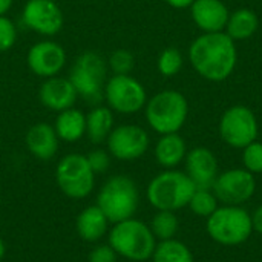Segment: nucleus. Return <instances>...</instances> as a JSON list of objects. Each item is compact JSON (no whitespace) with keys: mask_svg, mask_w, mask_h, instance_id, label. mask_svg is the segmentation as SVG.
<instances>
[{"mask_svg":"<svg viewBox=\"0 0 262 262\" xmlns=\"http://www.w3.org/2000/svg\"><path fill=\"white\" fill-rule=\"evenodd\" d=\"M189 60L195 72L204 80L213 83L224 81L236 68V41L224 31L201 34L190 43Z\"/></svg>","mask_w":262,"mask_h":262,"instance_id":"1","label":"nucleus"},{"mask_svg":"<svg viewBox=\"0 0 262 262\" xmlns=\"http://www.w3.org/2000/svg\"><path fill=\"white\" fill-rule=\"evenodd\" d=\"M144 115L147 124L157 134H177L187 121L189 101L181 92L166 89L147 100Z\"/></svg>","mask_w":262,"mask_h":262,"instance_id":"2","label":"nucleus"},{"mask_svg":"<svg viewBox=\"0 0 262 262\" xmlns=\"http://www.w3.org/2000/svg\"><path fill=\"white\" fill-rule=\"evenodd\" d=\"M196 186L186 172L164 169L147 186V201L157 210L177 212L189 206Z\"/></svg>","mask_w":262,"mask_h":262,"instance_id":"3","label":"nucleus"},{"mask_svg":"<svg viewBox=\"0 0 262 262\" xmlns=\"http://www.w3.org/2000/svg\"><path fill=\"white\" fill-rule=\"evenodd\" d=\"M206 230L210 239L224 247L247 243L253 233L252 215L243 206H220L207 220Z\"/></svg>","mask_w":262,"mask_h":262,"instance_id":"4","label":"nucleus"},{"mask_svg":"<svg viewBox=\"0 0 262 262\" xmlns=\"http://www.w3.org/2000/svg\"><path fill=\"white\" fill-rule=\"evenodd\" d=\"M157 239L150 227L135 218L115 223L109 232V246L118 256L129 261L141 262L152 258Z\"/></svg>","mask_w":262,"mask_h":262,"instance_id":"5","label":"nucleus"},{"mask_svg":"<svg viewBox=\"0 0 262 262\" xmlns=\"http://www.w3.org/2000/svg\"><path fill=\"white\" fill-rule=\"evenodd\" d=\"M140 203L135 181L126 175L111 177L97 196V206L103 210L109 223L115 224L134 218Z\"/></svg>","mask_w":262,"mask_h":262,"instance_id":"6","label":"nucleus"},{"mask_svg":"<svg viewBox=\"0 0 262 262\" xmlns=\"http://www.w3.org/2000/svg\"><path fill=\"white\" fill-rule=\"evenodd\" d=\"M107 75V61L94 51L80 54L71 68L69 80L74 84L77 95L88 103H98L103 98V91Z\"/></svg>","mask_w":262,"mask_h":262,"instance_id":"7","label":"nucleus"},{"mask_svg":"<svg viewBox=\"0 0 262 262\" xmlns=\"http://www.w3.org/2000/svg\"><path fill=\"white\" fill-rule=\"evenodd\" d=\"M55 181L66 196L81 200L94 190L95 173L91 169L86 155L68 154L57 164Z\"/></svg>","mask_w":262,"mask_h":262,"instance_id":"8","label":"nucleus"},{"mask_svg":"<svg viewBox=\"0 0 262 262\" xmlns=\"http://www.w3.org/2000/svg\"><path fill=\"white\" fill-rule=\"evenodd\" d=\"M218 129L221 140L233 149H244L256 141L259 134L256 115L244 104H235L226 109L220 118Z\"/></svg>","mask_w":262,"mask_h":262,"instance_id":"9","label":"nucleus"},{"mask_svg":"<svg viewBox=\"0 0 262 262\" xmlns=\"http://www.w3.org/2000/svg\"><path fill=\"white\" fill-rule=\"evenodd\" d=\"M103 98L107 107L123 115H132L144 109L147 103V94L144 86L129 75H112L106 80Z\"/></svg>","mask_w":262,"mask_h":262,"instance_id":"10","label":"nucleus"},{"mask_svg":"<svg viewBox=\"0 0 262 262\" xmlns=\"http://www.w3.org/2000/svg\"><path fill=\"white\" fill-rule=\"evenodd\" d=\"M213 193L224 206H243L250 201L256 192L255 175L243 169H229L218 173L213 186Z\"/></svg>","mask_w":262,"mask_h":262,"instance_id":"11","label":"nucleus"},{"mask_svg":"<svg viewBox=\"0 0 262 262\" xmlns=\"http://www.w3.org/2000/svg\"><path fill=\"white\" fill-rule=\"evenodd\" d=\"M106 143L111 157L121 161H134L147 152L150 138L141 126L121 124L112 129Z\"/></svg>","mask_w":262,"mask_h":262,"instance_id":"12","label":"nucleus"},{"mask_svg":"<svg viewBox=\"0 0 262 262\" xmlns=\"http://www.w3.org/2000/svg\"><path fill=\"white\" fill-rule=\"evenodd\" d=\"M23 23L41 35H55L63 28V12L54 0H28L21 12Z\"/></svg>","mask_w":262,"mask_h":262,"instance_id":"13","label":"nucleus"},{"mask_svg":"<svg viewBox=\"0 0 262 262\" xmlns=\"http://www.w3.org/2000/svg\"><path fill=\"white\" fill-rule=\"evenodd\" d=\"M64 64H66V51L57 41L41 40L29 48L28 68L37 77L41 78L55 77L60 74Z\"/></svg>","mask_w":262,"mask_h":262,"instance_id":"14","label":"nucleus"},{"mask_svg":"<svg viewBox=\"0 0 262 262\" xmlns=\"http://www.w3.org/2000/svg\"><path fill=\"white\" fill-rule=\"evenodd\" d=\"M184 172L198 189H212L220 173L216 155L204 146L187 150L184 158Z\"/></svg>","mask_w":262,"mask_h":262,"instance_id":"15","label":"nucleus"},{"mask_svg":"<svg viewBox=\"0 0 262 262\" xmlns=\"http://www.w3.org/2000/svg\"><path fill=\"white\" fill-rule=\"evenodd\" d=\"M190 15L203 34L223 32L226 29L230 11L223 0H195L190 6Z\"/></svg>","mask_w":262,"mask_h":262,"instance_id":"16","label":"nucleus"},{"mask_svg":"<svg viewBox=\"0 0 262 262\" xmlns=\"http://www.w3.org/2000/svg\"><path fill=\"white\" fill-rule=\"evenodd\" d=\"M38 97L45 107L55 112H61L69 107H74L78 98L77 91L71 83V80L58 75L46 78L43 81L38 91Z\"/></svg>","mask_w":262,"mask_h":262,"instance_id":"17","label":"nucleus"},{"mask_svg":"<svg viewBox=\"0 0 262 262\" xmlns=\"http://www.w3.org/2000/svg\"><path fill=\"white\" fill-rule=\"evenodd\" d=\"M58 137L54 126L48 123H37L26 132L25 143L28 150L38 160H51L58 150Z\"/></svg>","mask_w":262,"mask_h":262,"instance_id":"18","label":"nucleus"},{"mask_svg":"<svg viewBox=\"0 0 262 262\" xmlns=\"http://www.w3.org/2000/svg\"><path fill=\"white\" fill-rule=\"evenodd\" d=\"M154 155L163 169H177L187 155L186 140L180 135V132L161 135L155 144Z\"/></svg>","mask_w":262,"mask_h":262,"instance_id":"19","label":"nucleus"},{"mask_svg":"<svg viewBox=\"0 0 262 262\" xmlns=\"http://www.w3.org/2000/svg\"><path fill=\"white\" fill-rule=\"evenodd\" d=\"M109 220L103 213V210L95 204L83 209L77 216V233L86 243H97L101 239L109 227Z\"/></svg>","mask_w":262,"mask_h":262,"instance_id":"20","label":"nucleus"},{"mask_svg":"<svg viewBox=\"0 0 262 262\" xmlns=\"http://www.w3.org/2000/svg\"><path fill=\"white\" fill-rule=\"evenodd\" d=\"M54 129L61 141L75 143L86 134V115L75 107L61 111L55 118Z\"/></svg>","mask_w":262,"mask_h":262,"instance_id":"21","label":"nucleus"},{"mask_svg":"<svg viewBox=\"0 0 262 262\" xmlns=\"http://www.w3.org/2000/svg\"><path fill=\"white\" fill-rule=\"evenodd\" d=\"M258 28H259V18L256 12L250 8H239L230 12L224 32L233 41H244L253 37Z\"/></svg>","mask_w":262,"mask_h":262,"instance_id":"22","label":"nucleus"},{"mask_svg":"<svg viewBox=\"0 0 262 262\" xmlns=\"http://www.w3.org/2000/svg\"><path fill=\"white\" fill-rule=\"evenodd\" d=\"M114 129V114L107 106H95L86 115V135L95 144L107 140Z\"/></svg>","mask_w":262,"mask_h":262,"instance_id":"23","label":"nucleus"},{"mask_svg":"<svg viewBox=\"0 0 262 262\" xmlns=\"http://www.w3.org/2000/svg\"><path fill=\"white\" fill-rule=\"evenodd\" d=\"M150 259L152 262H195L192 250L177 238L158 241Z\"/></svg>","mask_w":262,"mask_h":262,"instance_id":"24","label":"nucleus"},{"mask_svg":"<svg viewBox=\"0 0 262 262\" xmlns=\"http://www.w3.org/2000/svg\"><path fill=\"white\" fill-rule=\"evenodd\" d=\"M157 241L173 239L180 230V220L175 212L170 210H157L150 224H149Z\"/></svg>","mask_w":262,"mask_h":262,"instance_id":"25","label":"nucleus"},{"mask_svg":"<svg viewBox=\"0 0 262 262\" xmlns=\"http://www.w3.org/2000/svg\"><path fill=\"white\" fill-rule=\"evenodd\" d=\"M187 207L192 210L193 215L207 220L220 207V201L212 189H198L196 187Z\"/></svg>","mask_w":262,"mask_h":262,"instance_id":"26","label":"nucleus"},{"mask_svg":"<svg viewBox=\"0 0 262 262\" xmlns=\"http://www.w3.org/2000/svg\"><path fill=\"white\" fill-rule=\"evenodd\" d=\"M183 63V54L177 48H166L158 55L157 68L163 77H175L181 71Z\"/></svg>","mask_w":262,"mask_h":262,"instance_id":"27","label":"nucleus"},{"mask_svg":"<svg viewBox=\"0 0 262 262\" xmlns=\"http://www.w3.org/2000/svg\"><path fill=\"white\" fill-rule=\"evenodd\" d=\"M107 66L115 75H129L135 68V57L127 49H115L107 58Z\"/></svg>","mask_w":262,"mask_h":262,"instance_id":"28","label":"nucleus"},{"mask_svg":"<svg viewBox=\"0 0 262 262\" xmlns=\"http://www.w3.org/2000/svg\"><path fill=\"white\" fill-rule=\"evenodd\" d=\"M243 164L250 173H262V143L253 141L243 149Z\"/></svg>","mask_w":262,"mask_h":262,"instance_id":"29","label":"nucleus"},{"mask_svg":"<svg viewBox=\"0 0 262 262\" xmlns=\"http://www.w3.org/2000/svg\"><path fill=\"white\" fill-rule=\"evenodd\" d=\"M17 41V28L11 18L0 15V52L9 51Z\"/></svg>","mask_w":262,"mask_h":262,"instance_id":"30","label":"nucleus"},{"mask_svg":"<svg viewBox=\"0 0 262 262\" xmlns=\"http://www.w3.org/2000/svg\"><path fill=\"white\" fill-rule=\"evenodd\" d=\"M88 163L91 166V169L94 170V173H104L109 166H111V155L109 152L103 150V149H95L92 152H89V155H86Z\"/></svg>","mask_w":262,"mask_h":262,"instance_id":"31","label":"nucleus"},{"mask_svg":"<svg viewBox=\"0 0 262 262\" xmlns=\"http://www.w3.org/2000/svg\"><path fill=\"white\" fill-rule=\"evenodd\" d=\"M117 253L109 244H101L92 249L88 256V262H117Z\"/></svg>","mask_w":262,"mask_h":262,"instance_id":"32","label":"nucleus"},{"mask_svg":"<svg viewBox=\"0 0 262 262\" xmlns=\"http://www.w3.org/2000/svg\"><path fill=\"white\" fill-rule=\"evenodd\" d=\"M252 224H253V232H258L262 235V204L256 207V210L252 213Z\"/></svg>","mask_w":262,"mask_h":262,"instance_id":"33","label":"nucleus"},{"mask_svg":"<svg viewBox=\"0 0 262 262\" xmlns=\"http://www.w3.org/2000/svg\"><path fill=\"white\" fill-rule=\"evenodd\" d=\"M195 0H166V3L175 9H186V8H190L192 3Z\"/></svg>","mask_w":262,"mask_h":262,"instance_id":"34","label":"nucleus"},{"mask_svg":"<svg viewBox=\"0 0 262 262\" xmlns=\"http://www.w3.org/2000/svg\"><path fill=\"white\" fill-rule=\"evenodd\" d=\"M14 0H0V15H6V12L11 9Z\"/></svg>","mask_w":262,"mask_h":262,"instance_id":"35","label":"nucleus"},{"mask_svg":"<svg viewBox=\"0 0 262 262\" xmlns=\"http://www.w3.org/2000/svg\"><path fill=\"white\" fill-rule=\"evenodd\" d=\"M5 252H6V247H5L3 239L0 238V261H2V259H3V256H5Z\"/></svg>","mask_w":262,"mask_h":262,"instance_id":"36","label":"nucleus"},{"mask_svg":"<svg viewBox=\"0 0 262 262\" xmlns=\"http://www.w3.org/2000/svg\"><path fill=\"white\" fill-rule=\"evenodd\" d=\"M54 2H58V0H54Z\"/></svg>","mask_w":262,"mask_h":262,"instance_id":"37","label":"nucleus"}]
</instances>
